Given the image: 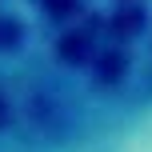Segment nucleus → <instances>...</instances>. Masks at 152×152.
Returning <instances> with one entry per match:
<instances>
[{"mask_svg": "<svg viewBox=\"0 0 152 152\" xmlns=\"http://www.w3.org/2000/svg\"><path fill=\"white\" fill-rule=\"evenodd\" d=\"M44 152H152V116L112 132H64L52 136Z\"/></svg>", "mask_w": 152, "mask_h": 152, "instance_id": "f257e3e1", "label": "nucleus"}]
</instances>
